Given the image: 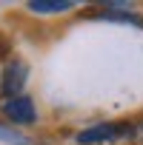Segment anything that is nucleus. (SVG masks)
Segmentation results:
<instances>
[{
  "instance_id": "2",
  "label": "nucleus",
  "mask_w": 143,
  "mask_h": 145,
  "mask_svg": "<svg viewBox=\"0 0 143 145\" xmlns=\"http://www.w3.org/2000/svg\"><path fill=\"white\" fill-rule=\"evenodd\" d=\"M0 114H3L9 122L15 125H32L37 120V108L29 97H15V100H3V105H0Z\"/></svg>"
},
{
  "instance_id": "3",
  "label": "nucleus",
  "mask_w": 143,
  "mask_h": 145,
  "mask_svg": "<svg viewBox=\"0 0 143 145\" xmlns=\"http://www.w3.org/2000/svg\"><path fill=\"white\" fill-rule=\"evenodd\" d=\"M129 122H100V125H92L86 131L77 134V142L80 145H95V142H109V139H117L123 134H129Z\"/></svg>"
},
{
  "instance_id": "1",
  "label": "nucleus",
  "mask_w": 143,
  "mask_h": 145,
  "mask_svg": "<svg viewBox=\"0 0 143 145\" xmlns=\"http://www.w3.org/2000/svg\"><path fill=\"white\" fill-rule=\"evenodd\" d=\"M26 77H29V65L23 60H9L3 65V74H0V94L6 100L20 97V91L26 86Z\"/></svg>"
},
{
  "instance_id": "4",
  "label": "nucleus",
  "mask_w": 143,
  "mask_h": 145,
  "mask_svg": "<svg viewBox=\"0 0 143 145\" xmlns=\"http://www.w3.org/2000/svg\"><path fill=\"white\" fill-rule=\"evenodd\" d=\"M29 9L37 12V14H57V12H69L72 3L69 0H32Z\"/></svg>"
}]
</instances>
